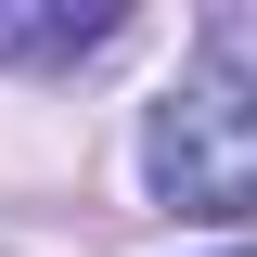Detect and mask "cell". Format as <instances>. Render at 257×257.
<instances>
[{"instance_id":"2","label":"cell","mask_w":257,"mask_h":257,"mask_svg":"<svg viewBox=\"0 0 257 257\" xmlns=\"http://www.w3.org/2000/svg\"><path fill=\"white\" fill-rule=\"evenodd\" d=\"M103 39H128V0H0V64L13 77H64Z\"/></svg>"},{"instance_id":"1","label":"cell","mask_w":257,"mask_h":257,"mask_svg":"<svg viewBox=\"0 0 257 257\" xmlns=\"http://www.w3.org/2000/svg\"><path fill=\"white\" fill-rule=\"evenodd\" d=\"M142 180L193 219H244L257 206V13H206V52L142 128Z\"/></svg>"}]
</instances>
